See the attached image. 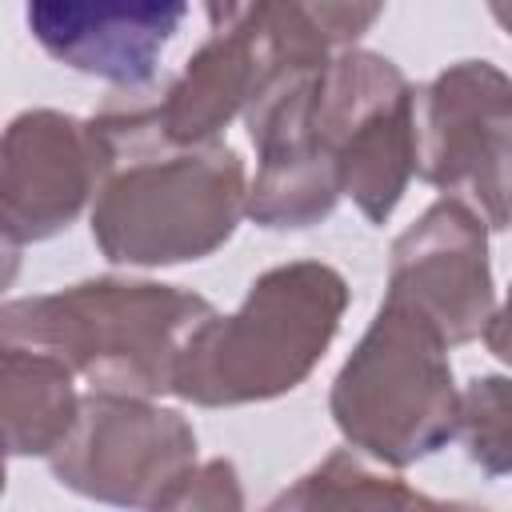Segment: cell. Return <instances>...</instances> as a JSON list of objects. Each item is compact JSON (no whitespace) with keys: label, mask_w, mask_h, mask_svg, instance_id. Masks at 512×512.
I'll use <instances>...</instances> for the list:
<instances>
[{"label":"cell","mask_w":512,"mask_h":512,"mask_svg":"<svg viewBox=\"0 0 512 512\" xmlns=\"http://www.w3.org/2000/svg\"><path fill=\"white\" fill-rule=\"evenodd\" d=\"M316 140L336 164L344 196L372 224H384L420 160L416 88L380 52H336L316 104Z\"/></svg>","instance_id":"5b68a950"},{"label":"cell","mask_w":512,"mask_h":512,"mask_svg":"<svg viewBox=\"0 0 512 512\" xmlns=\"http://www.w3.org/2000/svg\"><path fill=\"white\" fill-rule=\"evenodd\" d=\"M216 308L176 284L96 276L44 296H20L0 308L8 348L48 352L84 376L92 392L164 396L188 336Z\"/></svg>","instance_id":"7a4b0ae2"},{"label":"cell","mask_w":512,"mask_h":512,"mask_svg":"<svg viewBox=\"0 0 512 512\" xmlns=\"http://www.w3.org/2000/svg\"><path fill=\"white\" fill-rule=\"evenodd\" d=\"M384 296L416 308L448 348L484 336L496 312L488 224L456 196L428 204L392 244Z\"/></svg>","instance_id":"ba28073f"},{"label":"cell","mask_w":512,"mask_h":512,"mask_svg":"<svg viewBox=\"0 0 512 512\" xmlns=\"http://www.w3.org/2000/svg\"><path fill=\"white\" fill-rule=\"evenodd\" d=\"M488 12H492V20H496V24H500V28L512 36V4H492Z\"/></svg>","instance_id":"2e32d148"},{"label":"cell","mask_w":512,"mask_h":512,"mask_svg":"<svg viewBox=\"0 0 512 512\" xmlns=\"http://www.w3.org/2000/svg\"><path fill=\"white\" fill-rule=\"evenodd\" d=\"M52 476L96 504L152 512L196 468V432L176 408L148 396L88 392L72 436L48 456Z\"/></svg>","instance_id":"52a82bcc"},{"label":"cell","mask_w":512,"mask_h":512,"mask_svg":"<svg viewBox=\"0 0 512 512\" xmlns=\"http://www.w3.org/2000/svg\"><path fill=\"white\" fill-rule=\"evenodd\" d=\"M152 512H244V484L232 460L216 456L176 480Z\"/></svg>","instance_id":"5bb4252c"},{"label":"cell","mask_w":512,"mask_h":512,"mask_svg":"<svg viewBox=\"0 0 512 512\" xmlns=\"http://www.w3.org/2000/svg\"><path fill=\"white\" fill-rule=\"evenodd\" d=\"M484 344H488V352L496 360H504L512 368V288H508V300L492 312V320L484 328Z\"/></svg>","instance_id":"9a60e30c"},{"label":"cell","mask_w":512,"mask_h":512,"mask_svg":"<svg viewBox=\"0 0 512 512\" xmlns=\"http://www.w3.org/2000/svg\"><path fill=\"white\" fill-rule=\"evenodd\" d=\"M456 436L484 476H512V376L468 380Z\"/></svg>","instance_id":"4fadbf2b"},{"label":"cell","mask_w":512,"mask_h":512,"mask_svg":"<svg viewBox=\"0 0 512 512\" xmlns=\"http://www.w3.org/2000/svg\"><path fill=\"white\" fill-rule=\"evenodd\" d=\"M348 312V280L320 260L276 264L232 316L204 320L172 372V396L200 408L276 400L324 360Z\"/></svg>","instance_id":"3957f363"},{"label":"cell","mask_w":512,"mask_h":512,"mask_svg":"<svg viewBox=\"0 0 512 512\" xmlns=\"http://www.w3.org/2000/svg\"><path fill=\"white\" fill-rule=\"evenodd\" d=\"M264 512H492L468 500H432L400 476L368 468L352 448L328 452L296 484H288Z\"/></svg>","instance_id":"7c38bea8"},{"label":"cell","mask_w":512,"mask_h":512,"mask_svg":"<svg viewBox=\"0 0 512 512\" xmlns=\"http://www.w3.org/2000/svg\"><path fill=\"white\" fill-rule=\"evenodd\" d=\"M36 44L72 72L124 88H148L160 52L176 36L180 0H40L28 4Z\"/></svg>","instance_id":"30bf717a"},{"label":"cell","mask_w":512,"mask_h":512,"mask_svg":"<svg viewBox=\"0 0 512 512\" xmlns=\"http://www.w3.org/2000/svg\"><path fill=\"white\" fill-rule=\"evenodd\" d=\"M100 152L92 240L112 264L168 268L224 248L248 204L236 148H180L160 128V92L124 88L88 120Z\"/></svg>","instance_id":"6da1fadb"},{"label":"cell","mask_w":512,"mask_h":512,"mask_svg":"<svg viewBox=\"0 0 512 512\" xmlns=\"http://www.w3.org/2000/svg\"><path fill=\"white\" fill-rule=\"evenodd\" d=\"M100 188V152L88 120L28 108L0 140V232L8 256L68 228Z\"/></svg>","instance_id":"9c48e42d"},{"label":"cell","mask_w":512,"mask_h":512,"mask_svg":"<svg viewBox=\"0 0 512 512\" xmlns=\"http://www.w3.org/2000/svg\"><path fill=\"white\" fill-rule=\"evenodd\" d=\"M416 132V176L512 228V76L492 60L448 64L416 92Z\"/></svg>","instance_id":"8992f818"},{"label":"cell","mask_w":512,"mask_h":512,"mask_svg":"<svg viewBox=\"0 0 512 512\" xmlns=\"http://www.w3.org/2000/svg\"><path fill=\"white\" fill-rule=\"evenodd\" d=\"M80 392L72 384V368L48 352L32 348H0V416H4V448L12 460L52 456L76 428Z\"/></svg>","instance_id":"8fae6325"},{"label":"cell","mask_w":512,"mask_h":512,"mask_svg":"<svg viewBox=\"0 0 512 512\" xmlns=\"http://www.w3.org/2000/svg\"><path fill=\"white\" fill-rule=\"evenodd\" d=\"M328 412L356 452L388 468L440 452L460 424V388L444 336L416 308L384 296L332 380Z\"/></svg>","instance_id":"277c9868"}]
</instances>
